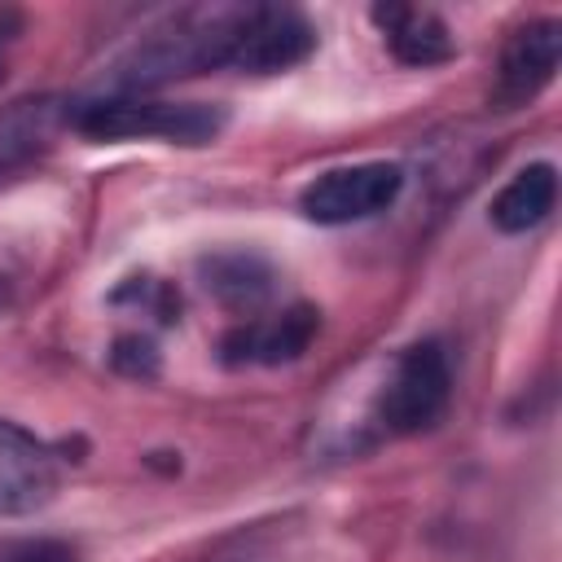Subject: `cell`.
Instances as JSON below:
<instances>
[{"mask_svg":"<svg viewBox=\"0 0 562 562\" xmlns=\"http://www.w3.org/2000/svg\"><path fill=\"white\" fill-rule=\"evenodd\" d=\"M206 290L228 307H255L272 290V272L255 255H215L206 263Z\"/></svg>","mask_w":562,"mask_h":562,"instance_id":"obj_12","label":"cell"},{"mask_svg":"<svg viewBox=\"0 0 562 562\" xmlns=\"http://www.w3.org/2000/svg\"><path fill=\"white\" fill-rule=\"evenodd\" d=\"M18 31H22V13L0 9V79H4V48L18 40Z\"/></svg>","mask_w":562,"mask_h":562,"instance_id":"obj_15","label":"cell"},{"mask_svg":"<svg viewBox=\"0 0 562 562\" xmlns=\"http://www.w3.org/2000/svg\"><path fill=\"white\" fill-rule=\"evenodd\" d=\"M70 127V105L57 97H22L0 110V180L26 171Z\"/></svg>","mask_w":562,"mask_h":562,"instance_id":"obj_9","label":"cell"},{"mask_svg":"<svg viewBox=\"0 0 562 562\" xmlns=\"http://www.w3.org/2000/svg\"><path fill=\"white\" fill-rule=\"evenodd\" d=\"M316 26L290 4H241L228 66L241 75H281L312 57Z\"/></svg>","mask_w":562,"mask_h":562,"instance_id":"obj_5","label":"cell"},{"mask_svg":"<svg viewBox=\"0 0 562 562\" xmlns=\"http://www.w3.org/2000/svg\"><path fill=\"white\" fill-rule=\"evenodd\" d=\"M316 329H321V312L307 303H294L281 316L237 325L233 334H224L220 351H224V364H290L312 347Z\"/></svg>","mask_w":562,"mask_h":562,"instance_id":"obj_8","label":"cell"},{"mask_svg":"<svg viewBox=\"0 0 562 562\" xmlns=\"http://www.w3.org/2000/svg\"><path fill=\"white\" fill-rule=\"evenodd\" d=\"M373 26L382 31L386 48L395 61L404 66H443L457 57V40L448 31V22L435 9H417V4H373L369 9Z\"/></svg>","mask_w":562,"mask_h":562,"instance_id":"obj_10","label":"cell"},{"mask_svg":"<svg viewBox=\"0 0 562 562\" xmlns=\"http://www.w3.org/2000/svg\"><path fill=\"white\" fill-rule=\"evenodd\" d=\"M110 364H114L119 373H132V378H154V373H158L154 342H149V338H140V334L119 338V342H114V351H110Z\"/></svg>","mask_w":562,"mask_h":562,"instance_id":"obj_13","label":"cell"},{"mask_svg":"<svg viewBox=\"0 0 562 562\" xmlns=\"http://www.w3.org/2000/svg\"><path fill=\"white\" fill-rule=\"evenodd\" d=\"M57 492V457L26 426L0 417V518L35 514Z\"/></svg>","mask_w":562,"mask_h":562,"instance_id":"obj_7","label":"cell"},{"mask_svg":"<svg viewBox=\"0 0 562 562\" xmlns=\"http://www.w3.org/2000/svg\"><path fill=\"white\" fill-rule=\"evenodd\" d=\"M558 57H562V26L553 18H536L522 22L505 53H501V70L492 83V105L496 110H518L531 105L558 75Z\"/></svg>","mask_w":562,"mask_h":562,"instance_id":"obj_6","label":"cell"},{"mask_svg":"<svg viewBox=\"0 0 562 562\" xmlns=\"http://www.w3.org/2000/svg\"><path fill=\"white\" fill-rule=\"evenodd\" d=\"M228 114L211 101H158V97H97L70 105V127L88 140H171L206 145L224 132Z\"/></svg>","mask_w":562,"mask_h":562,"instance_id":"obj_2","label":"cell"},{"mask_svg":"<svg viewBox=\"0 0 562 562\" xmlns=\"http://www.w3.org/2000/svg\"><path fill=\"white\" fill-rule=\"evenodd\" d=\"M0 562H79V553L66 544V540H13L0 549Z\"/></svg>","mask_w":562,"mask_h":562,"instance_id":"obj_14","label":"cell"},{"mask_svg":"<svg viewBox=\"0 0 562 562\" xmlns=\"http://www.w3.org/2000/svg\"><path fill=\"white\" fill-rule=\"evenodd\" d=\"M404 193V167L400 162H351V167H329L316 180L303 184L299 211L312 224L338 228L356 220H373L395 198Z\"/></svg>","mask_w":562,"mask_h":562,"instance_id":"obj_4","label":"cell"},{"mask_svg":"<svg viewBox=\"0 0 562 562\" xmlns=\"http://www.w3.org/2000/svg\"><path fill=\"white\" fill-rule=\"evenodd\" d=\"M241 4H211V9H184L167 26L149 31L123 61H119V88L123 92H145L184 75H202L215 66H228L233 31H237Z\"/></svg>","mask_w":562,"mask_h":562,"instance_id":"obj_1","label":"cell"},{"mask_svg":"<svg viewBox=\"0 0 562 562\" xmlns=\"http://www.w3.org/2000/svg\"><path fill=\"white\" fill-rule=\"evenodd\" d=\"M452 400V364L443 342L422 338L400 351L382 395H378V422L386 435H422L430 430Z\"/></svg>","mask_w":562,"mask_h":562,"instance_id":"obj_3","label":"cell"},{"mask_svg":"<svg viewBox=\"0 0 562 562\" xmlns=\"http://www.w3.org/2000/svg\"><path fill=\"white\" fill-rule=\"evenodd\" d=\"M553 202H558V167L553 162H531L492 198L487 215H492L496 233H527L540 220H549Z\"/></svg>","mask_w":562,"mask_h":562,"instance_id":"obj_11","label":"cell"}]
</instances>
